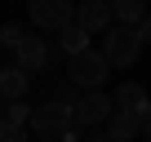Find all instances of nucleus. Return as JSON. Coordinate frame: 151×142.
<instances>
[{
    "mask_svg": "<svg viewBox=\"0 0 151 142\" xmlns=\"http://www.w3.org/2000/svg\"><path fill=\"white\" fill-rule=\"evenodd\" d=\"M22 40H27V36H22V27H18V22H5V27H0V44H5V49H14V53H18V49H22Z\"/></svg>",
    "mask_w": 151,
    "mask_h": 142,
    "instance_id": "obj_14",
    "label": "nucleus"
},
{
    "mask_svg": "<svg viewBox=\"0 0 151 142\" xmlns=\"http://www.w3.org/2000/svg\"><path fill=\"white\" fill-rule=\"evenodd\" d=\"M49 62H53V44H49L45 36H27L22 49H18V67H22V71H45Z\"/></svg>",
    "mask_w": 151,
    "mask_h": 142,
    "instance_id": "obj_7",
    "label": "nucleus"
},
{
    "mask_svg": "<svg viewBox=\"0 0 151 142\" xmlns=\"http://www.w3.org/2000/svg\"><path fill=\"white\" fill-rule=\"evenodd\" d=\"M58 49H62L67 58H71V53H85V49H89V31H85L80 22H67V27L58 31Z\"/></svg>",
    "mask_w": 151,
    "mask_h": 142,
    "instance_id": "obj_11",
    "label": "nucleus"
},
{
    "mask_svg": "<svg viewBox=\"0 0 151 142\" xmlns=\"http://www.w3.org/2000/svg\"><path fill=\"white\" fill-rule=\"evenodd\" d=\"M76 22H80L89 36L111 31V22H116V14H111V0H80V5H76Z\"/></svg>",
    "mask_w": 151,
    "mask_h": 142,
    "instance_id": "obj_6",
    "label": "nucleus"
},
{
    "mask_svg": "<svg viewBox=\"0 0 151 142\" xmlns=\"http://www.w3.org/2000/svg\"><path fill=\"white\" fill-rule=\"evenodd\" d=\"M40 142H62V138H40Z\"/></svg>",
    "mask_w": 151,
    "mask_h": 142,
    "instance_id": "obj_20",
    "label": "nucleus"
},
{
    "mask_svg": "<svg viewBox=\"0 0 151 142\" xmlns=\"http://www.w3.org/2000/svg\"><path fill=\"white\" fill-rule=\"evenodd\" d=\"M102 53H107V62H111L116 71H129V67L138 62V53H142V36H138V27L116 22L111 31H102Z\"/></svg>",
    "mask_w": 151,
    "mask_h": 142,
    "instance_id": "obj_3",
    "label": "nucleus"
},
{
    "mask_svg": "<svg viewBox=\"0 0 151 142\" xmlns=\"http://www.w3.org/2000/svg\"><path fill=\"white\" fill-rule=\"evenodd\" d=\"M27 129H31L36 138H62L67 129H76V102H71V98H53V102L36 107Z\"/></svg>",
    "mask_w": 151,
    "mask_h": 142,
    "instance_id": "obj_2",
    "label": "nucleus"
},
{
    "mask_svg": "<svg viewBox=\"0 0 151 142\" xmlns=\"http://www.w3.org/2000/svg\"><path fill=\"white\" fill-rule=\"evenodd\" d=\"M0 142H27V124H14V120H0Z\"/></svg>",
    "mask_w": 151,
    "mask_h": 142,
    "instance_id": "obj_15",
    "label": "nucleus"
},
{
    "mask_svg": "<svg viewBox=\"0 0 151 142\" xmlns=\"http://www.w3.org/2000/svg\"><path fill=\"white\" fill-rule=\"evenodd\" d=\"M31 111H36V107H27L22 98L5 102V120H14V124H31Z\"/></svg>",
    "mask_w": 151,
    "mask_h": 142,
    "instance_id": "obj_13",
    "label": "nucleus"
},
{
    "mask_svg": "<svg viewBox=\"0 0 151 142\" xmlns=\"http://www.w3.org/2000/svg\"><path fill=\"white\" fill-rule=\"evenodd\" d=\"M0 120H5V98H0Z\"/></svg>",
    "mask_w": 151,
    "mask_h": 142,
    "instance_id": "obj_19",
    "label": "nucleus"
},
{
    "mask_svg": "<svg viewBox=\"0 0 151 142\" xmlns=\"http://www.w3.org/2000/svg\"><path fill=\"white\" fill-rule=\"evenodd\" d=\"M27 89H31V71H22L18 62L0 71V98H5V102H14V98H27Z\"/></svg>",
    "mask_w": 151,
    "mask_h": 142,
    "instance_id": "obj_9",
    "label": "nucleus"
},
{
    "mask_svg": "<svg viewBox=\"0 0 151 142\" xmlns=\"http://www.w3.org/2000/svg\"><path fill=\"white\" fill-rule=\"evenodd\" d=\"M138 36H142V44H151V14H147V18L138 22Z\"/></svg>",
    "mask_w": 151,
    "mask_h": 142,
    "instance_id": "obj_16",
    "label": "nucleus"
},
{
    "mask_svg": "<svg viewBox=\"0 0 151 142\" xmlns=\"http://www.w3.org/2000/svg\"><path fill=\"white\" fill-rule=\"evenodd\" d=\"M111 76V62H107V53L102 49H85V53H71L67 58V80L76 85V89H102V80Z\"/></svg>",
    "mask_w": 151,
    "mask_h": 142,
    "instance_id": "obj_1",
    "label": "nucleus"
},
{
    "mask_svg": "<svg viewBox=\"0 0 151 142\" xmlns=\"http://www.w3.org/2000/svg\"><path fill=\"white\" fill-rule=\"evenodd\" d=\"M107 133H111L116 142H133V138L142 133V115H138V111H129V107H116V111H111V120H107Z\"/></svg>",
    "mask_w": 151,
    "mask_h": 142,
    "instance_id": "obj_8",
    "label": "nucleus"
},
{
    "mask_svg": "<svg viewBox=\"0 0 151 142\" xmlns=\"http://www.w3.org/2000/svg\"><path fill=\"white\" fill-rule=\"evenodd\" d=\"M111 98H116V107H129V111H142V107L151 102V89H142L138 80H124V85H120V89H116Z\"/></svg>",
    "mask_w": 151,
    "mask_h": 142,
    "instance_id": "obj_10",
    "label": "nucleus"
},
{
    "mask_svg": "<svg viewBox=\"0 0 151 142\" xmlns=\"http://www.w3.org/2000/svg\"><path fill=\"white\" fill-rule=\"evenodd\" d=\"M116 111V98H107L102 89H85V98H76V129H98L107 124Z\"/></svg>",
    "mask_w": 151,
    "mask_h": 142,
    "instance_id": "obj_5",
    "label": "nucleus"
},
{
    "mask_svg": "<svg viewBox=\"0 0 151 142\" xmlns=\"http://www.w3.org/2000/svg\"><path fill=\"white\" fill-rule=\"evenodd\" d=\"M138 115H142V138H151V102H147V107H142Z\"/></svg>",
    "mask_w": 151,
    "mask_h": 142,
    "instance_id": "obj_17",
    "label": "nucleus"
},
{
    "mask_svg": "<svg viewBox=\"0 0 151 142\" xmlns=\"http://www.w3.org/2000/svg\"><path fill=\"white\" fill-rule=\"evenodd\" d=\"M27 18L40 31H62L76 22V0H27Z\"/></svg>",
    "mask_w": 151,
    "mask_h": 142,
    "instance_id": "obj_4",
    "label": "nucleus"
},
{
    "mask_svg": "<svg viewBox=\"0 0 151 142\" xmlns=\"http://www.w3.org/2000/svg\"><path fill=\"white\" fill-rule=\"evenodd\" d=\"M111 14H116V22H124V27H138L151 9H147V0H111Z\"/></svg>",
    "mask_w": 151,
    "mask_h": 142,
    "instance_id": "obj_12",
    "label": "nucleus"
},
{
    "mask_svg": "<svg viewBox=\"0 0 151 142\" xmlns=\"http://www.w3.org/2000/svg\"><path fill=\"white\" fill-rule=\"evenodd\" d=\"M89 142H116V138H111L107 129H89Z\"/></svg>",
    "mask_w": 151,
    "mask_h": 142,
    "instance_id": "obj_18",
    "label": "nucleus"
}]
</instances>
